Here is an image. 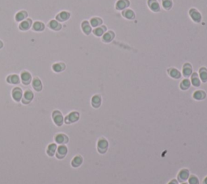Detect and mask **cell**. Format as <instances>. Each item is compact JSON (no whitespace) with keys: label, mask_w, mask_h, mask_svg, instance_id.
<instances>
[{"label":"cell","mask_w":207,"mask_h":184,"mask_svg":"<svg viewBox=\"0 0 207 184\" xmlns=\"http://www.w3.org/2000/svg\"><path fill=\"white\" fill-rule=\"evenodd\" d=\"M52 119L53 120V123L58 127H61L64 123V117L62 112L58 110H55L52 112Z\"/></svg>","instance_id":"6da1fadb"},{"label":"cell","mask_w":207,"mask_h":184,"mask_svg":"<svg viewBox=\"0 0 207 184\" xmlns=\"http://www.w3.org/2000/svg\"><path fill=\"white\" fill-rule=\"evenodd\" d=\"M78 119H79V113L78 111H71L65 117L64 122L65 124H73V123L77 122Z\"/></svg>","instance_id":"7a4b0ae2"},{"label":"cell","mask_w":207,"mask_h":184,"mask_svg":"<svg viewBox=\"0 0 207 184\" xmlns=\"http://www.w3.org/2000/svg\"><path fill=\"white\" fill-rule=\"evenodd\" d=\"M108 148V142L107 140L105 139H100L98 141V143H97V150H98V152L99 154H105L107 152Z\"/></svg>","instance_id":"3957f363"},{"label":"cell","mask_w":207,"mask_h":184,"mask_svg":"<svg viewBox=\"0 0 207 184\" xmlns=\"http://www.w3.org/2000/svg\"><path fill=\"white\" fill-rule=\"evenodd\" d=\"M34 98V94L33 92L30 90H27L24 91V93L23 94L21 102L23 104H29L32 101V99Z\"/></svg>","instance_id":"277c9868"},{"label":"cell","mask_w":207,"mask_h":184,"mask_svg":"<svg viewBox=\"0 0 207 184\" xmlns=\"http://www.w3.org/2000/svg\"><path fill=\"white\" fill-rule=\"evenodd\" d=\"M20 82H21L24 85H25V86L29 85L31 82H32V78L31 73H29L28 71H27V70H24V71L21 72L20 77Z\"/></svg>","instance_id":"5b68a950"},{"label":"cell","mask_w":207,"mask_h":184,"mask_svg":"<svg viewBox=\"0 0 207 184\" xmlns=\"http://www.w3.org/2000/svg\"><path fill=\"white\" fill-rule=\"evenodd\" d=\"M67 152H68L67 147L65 146V145H60V146L57 148L56 153H55L56 158L57 159H63L66 156Z\"/></svg>","instance_id":"8992f818"},{"label":"cell","mask_w":207,"mask_h":184,"mask_svg":"<svg viewBox=\"0 0 207 184\" xmlns=\"http://www.w3.org/2000/svg\"><path fill=\"white\" fill-rule=\"evenodd\" d=\"M23 90L20 87H15L13 88L12 91V98L16 101L19 103L20 101H21L22 97H23Z\"/></svg>","instance_id":"52a82bcc"},{"label":"cell","mask_w":207,"mask_h":184,"mask_svg":"<svg viewBox=\"0 0 207 184\" xmlns=\"http://www.w3.org/2000/svg\"><path fill=\"white\" fill-rule=\"evenodd\" d=\"M54 141L58 145H66L69 142V137L64 133H57L54 137Z\"/></svg>","instance_id":"ba28073f"},{"label":"cell","mask_w":207,"mask_h":184,"mask_svg":"<svg viewBox=\"0 0 207 184\" xmlns=\"http://www.w3.org/2000/svg\"><path fill=\"white\" fill-rule=\"evenodd\" d=\"M32 26V20L31 19H26L20 22L19 25V29L21 31H28L30 29V28Z\"/></svg>","instance_id":"9c48e42d"},{"label":"cell","mask_w":207,"mask_h":184,"mask_svg":"<svg viewBox=\"0 0 207 184\" xmlns=\"http://www.w3.org/2000/svg\"><path fill=\"white\" fill-rule=\"evenodd\" d=\"M32 88L34 89L37 92H40L42 90V88H43V85H42V82H41V80L39 78L36 77L34 78H32Z\"/></svg>","instance_id":"30bf717a"},{"label":"cell","mask_w":207,"mask_h":184,"mask_svg":"<svg viewBox=\"0 0 207 184\" xmlns=\"http://www.w3.org/2000/svg\"><path fill=\"white\" fill-rule=\"evenodd\" d=\"M6 81L9 84H12V85H17L20 82V78L18 74H10L8 75L7 78H6Z\"/></svg>","instance_id":"8fae6325"},{"label":"cell","mask_w":207,"mask_h":184,"mask_svg":"<svg viewBox=\"0 0 207 184\" xmlns=\"http://www.w3.org/2000/svg\"><path fill=\"white\" fill-rule=\"evenodd\" d=\"M70 16V14L68 11H61L60 13H58L56 16L55 19H56L57 21L65 22L69 20Z\"/></svg>","instance_id":"7c38bea8"},{"label":"cell","mask_w":207,"mask_h":184,"mask_svg":"<svg viewBox=\"0 0 207 184\" xmlns=\"http://www.w3.org/2000/svg\"><path fill=\"white\" fill-rule=\"evenodd\" d=\"M189 171H188L187 169H183V170H181L180 173L178 174V176H177L178 181L181 182V183H183V182H185V181H186V180L189 179Z\"/></svg>","instance_id":"4fadbf2b"},{"label":"cell","mask_w":207,"mask_h":184,"mask_svg":"<svg viewBox=\"0 0 207 184\" xmlns=\"http://www.w3.org/2000/svg\"><path fill=\"white\" fill-rule=\"evenodd\" d=\"M48 26L51 30L55 31V32H58L62 29V24L58 21H57L56 20H50L48 24Z\"/></svg>","instance_id":"5bb4252c"},{"label":"cell","mask_w":207,"mask_h":184,"mask_svg":"<svg viewBox=\"0 0 207 184\" xmlns=\"http://www.w3.org/2000/svg\"><path fill=\"white\" fill-rule=\"evenodd\" d=\"M57 148V146L56 143H51L49 144V146H47V149H46V154H47L49 157H53L54 156V154L56 153Z\"/></svg>","instance_id":"9a60e30c"},{"label":"cell","mask_w":207,"mask_h":184,"mask_svg":"<svg viewBox=\"0 0 207 184\" xmlns=\"http://www.w3.org/2000/svg\"><path fill=\"white\" fill-rule=\"evenodd\" d=\"M66 69V65L63 62H57L54 63L52 65V69L55 72V73H61L62 71H64Z\"/></svg>","instance_id":"2e32d148"},{"label":"cell","mask_w":207,"mask_h":184,"mask_svg":"<svg viewBox=\"0 0 207 184\" xmlns=\"http://www.w3.org/2000/svg\"><path fill=\"white\" fill-rule=\"evenodd\" d=\"M28 16V14L26 11H18L16 16H15V19L17 22H22L23 20H26Z\"/></svg>","instance_id":"e0dca14e"},{"label":"cell","mask_w":207,"mask_h":184,"mask_svg":"<svg viewBox=\"0 0 207 184\" xmlns=\"http://www.w3.org/2000/svg\"><path fill=\"white\" fill-rule=\"evenodd\" d=\"M189 15L195 22H200L201 20H202L201 14H200L196 9H191L189 11Z\"/></svg>","instance_id":"ac0fdd59"},{"label":"cell","mask_w":207,"mask_h":184,"mask_svg":"<svg viewBox=\"0 0 207 184\" xmlns=\"http://www.w3.org/2000/svg\"><path fill=\"white\" fill-rule=\"evenodd\" d=\"M82 163H83L82 156L77 155V156H75V157L72 159V161H71V166L74 167V168H77V167L80 166Z\"/></svg>","instance_id":"d6986e66"},{"label":"cell","mask_w":207,"mask_h":184,"mask_svg":"<svg viewBox=\"0 0 207 184\" xmlns=\"http://www.w3.org/2000/svg\"><path fill=\"white\" fill-rule=\"evenodd\" d=\"M45 26L44 23L41 21H36L32 24V30L35 32H42L45 29Z\"/></svg>","instance_id":"ffe728a7"},{"label":"cell","mask_w":207,"mask_h":184,"mask_svg":"<svg viewBox=\"0 0 207 184\" xmlns=\"http://www.w3.org/2000/svg\"><path fill=\"white\" fill-rule=\"evenodd\" d=\"M81 27H82V30L83 32L85 33L86 35H89L91 32V28L90 24L88 21H83L81 24Z\"/></svg>","instance_id":"44dd1931"},{"label":"cell","mask_w":207,"mask_h":184,"mask_svg":"<svg viewBox=\"0 0 207 184\" xmlns=\"http://www.w3.org/2000/svg\"><path fill=\"white\" fill-rule=\"evenodd\" d=\"M101 104V98L99 95H95L91 98V105L95 108H98Z\"/></svg>","instance_id":"7402d4cb"},{"label":"cell","mask_w":207,"mask_h":184,"mask_svg":"<svg viewBox=\"0 0 207 184\" xmlns=\"http://www.w3.org/2000/svg\"><path fill=\"white\" fill-rule=\"evenodd\" d=\"M129 4V3L128 0H119V1L116 3V7L117 10H122V9L125 8L126 7H128Z\"/></svg>","instance_id":"603a6c76"},{"label":"cell","mask_w":207,"mask_h":184,"mask_svg":"<svg viewBox=\"0 0 207 184\" xmlns=\"http://www.w3.org/2000/svg\"><path fill=\"white\" fill-rule=\"evenodd\" d=\"M148 5L150 6V7H151L152 11H160V5L157 3L156 0H149L148 1Z\"/></svg>","instance_id":"cb8c5ba5"},{"label":"cell","mask_w":207,"mask_h":184,"mask_svg":"<svg viewBox=\"0 0 207 184\" xmlns=\"http://www.w3.org/2000/svg\"><path fill=\"white\" fill-rule=\"evenodd\" d=\"M183 73L186 77H189L192 73V66L189 63H186L183 67Z\"/></svg>","instance_id":"d4e9b609"},{"label":"cell","mask_w":207,"mask_h":184,"mask_svg":"<svg viewBox=\"0 0 207 184\" xmlns=\"http://www.w3.org/2000/svg\"><path fill=\"white\" fill-rule=\"evenodd\" d=\"M193 98L197 100H202L206 98V93L202 90H197L193 93Z\"/></svg>","instance_id":"484cf974"},{"label":"cell","mask_w":207,"mask_h":184,"mask_svg":"<svg viewBox=\"0 0 207 184\" xmlns=\"http://www.w3.org/2000/svg\"><path fill=\"white\" fill-rule=\"evenodd\" d=\"M199 75H200V78H201V79L202 80V82H207V69H206V68L202 67V68L200 69V70H199Z\"/></svg>","instance_id":"4316f807"},{"label":"cell","mask_w":207,"mask_h":184,"mask_svg":"<svg viewBox=\"0 0 207 184\" xmlns=\"http://www.w3.org/2000/svg\"><path fill=\"white\" fill-rule=\"evenodd\" d=\"M191 82H192V84L194 86H199L201 82H200V80H199L198 76V73H194L192 74V78H191Z\"/></svg>","instance_id":"83f0119b"},{"label":"cell","mask_w":207,"mask_h":184,"mask_svg":"<svg viewBox=\"0 0 207 184\" xmlns=\"http://www.w3.org/2000/svg\"><path fill=\"white\" fill-rule=\"evenodd\" d=\"M168 73H169L171 77L174 78H181V73L176 69L172 68L168 69Z\"/></svg>","instance_id":"f1b7e54d"},{"label":"cell","mask_w":207,"mask_h":184,"mask_svg":"<svg viewBox=\"0 0 207 184\" xmlns=\"http://www.w3.org/2000/svg\"><path fill=\"white\" fill-rule=\"evenodd\" d=\"M113 37H114L113 32H106L105 34L103 35V40L105 42H109V41H111L112 39H113Z\"/></svg>","instance_id":"f546056e"},{"label":"cell","mask_w":207,"mask_h":184,"mask_svg":"<svg viewBox=\"0 0 207 184\" xmlns=\"http://www.w3.org/2000/svg\"><path fill=\"white\" fill-rule=\"evenodd\" d=\"M190 86V81L189 79H184L183 81L181 82L180 87H181V90H187L189 89Z\"/></svg>","instance_id":"4dcf8cb0"},{"label":"cell","mask_w":207,"mask_h":184,"mask_svg":"<svg viewBox=\"0 0 207 184\" xmlns=\"http://www.w3.org/2000/svg\"><path fill=\"white\" fill-rule=\"evenodd\" d=\"M90 22L91 25L92 26V27H94V28H96V27H98V26H99L102 24V20L99 18H92Z\"/></svg>","instance_id":"1f68e13d"},{"label":"cell","mask_w":207,"mask_h":184,"mask_svg":"<svg viewBox=\"0 0 207 184\" xmlns=\"http://www.w3.org/2000/svg\"><path fill=\"white\" fill-rule=\"evenodd\" d=\"M104 31H105V27L97 28H95V30L93 31V33H94L95 36H102V35L103 34Z\"/></svg>","instance_id":"d6a6232c"},{"label":"cell","mask_w":207,"mask_h":184,"mask_svg":"<svg viewBox=\"0 0 207 184\" xmlns=\"http://www.w3.org/2000/svg\"><path fill=\"white\" fill-rule=\"evenodd\" d=\"M123 16L127 18V19H129V20H131V19H133L134 17V12L131 10H127V11H124L123 12Z\"/></svg>","instance_id":"836d02e7"},{"label":"cell","mask_w":207,"mask_h":184,"mask_svg":"<svg viewBox=\"0 0 207 184\" xmlns=\"http://www.w3.org/2000/svg\"><path fill=\"white\" fill-rule=\"evenodd\" d=\"M163 6L165 9H170L172 6V0H163Z\"/></svg>","instance_id":"e575fe53"},{"label":"cell","mask_w":207,"mask_h":184,"mask_svg":"<svg viewBox=\"0 0 207 184\" xmlns=\"http://www.w3.org/2000/svg\"><path fill=\"white\" fill-rule=\"evenodd\" d=\"M189 182V184H199L198 179L194 175H191Z\"/></svg>","instance_id":"d590c367"},{"label":"cell","mask_w":207,"mask_h":184,"mask_svg":"<svg viewBox=\"0 0 207 184\" xmlns=\"http://www.w3.org/2000/svg\"><path fill=\"white\" fill-rule=\"evenodd\" d=\"M168 184H178V182H177V180L173 179V180H172L171 182H169V183Z\"/></svg>","instance_id":"8d00e7d4"},{"label":"cell","mask_w":207,"mask_h":184,"mask_svg":"<svg viewBox=\"0 0 207 184\" xmlns=\"http://www.w3.org/2000/svg\"><path fill=\"white\" fill-rule=\"evenodd\" d=\"M3 47V42L0 40V49H1Z\"/></svg>","instance_id":"74e56055"},{"label":"cell","mask_w":207,"mask_h":184,"mask_svg":"<svg viewBox=\"0 0 207 184\" xmlns=\"http://www.w3.org/2000/svg\"><path fill=\"white\" fill-rule=\"evenodd\" d=\"M203 184H207V177L205 179L203 180Z\"/></svg>","instance_id":"f35d334b"},{"label":"cell","mask_w":207,"mask_h":184,"mask_svg":"<svg viewBox=\"0 0 207 184\" xmlns=\"http://www.w3.org/2000/svg\"><path fill=\"white\" fill-rule=\"evenodd\" d=\"M182 184H187V183H182Z\"/></svg>","instance_id":"ab89813d"}]
</instances>
